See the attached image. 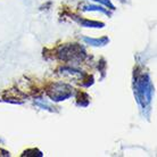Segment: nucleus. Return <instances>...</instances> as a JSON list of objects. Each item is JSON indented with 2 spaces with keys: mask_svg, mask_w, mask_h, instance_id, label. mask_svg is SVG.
I'll use <instances>...</instances> for the list:
<instances>
[{
  "mask_svg": "<svg viewBox=\"0 0 157 157\" xmlns=\"http://www.w3.org/2000/svg\"><path fill=\"white\" fill-rule=\"evenodd\" d=\"M74 20H76L78 23L81 24L84 28H104L105 24L104 23H99V22H94V21H89V20H80V18H76V17H73Z\"/></svg>",
  "mask_w": 157,
  "mask_h": 157,
  "instance_id": "4",
  "label": "nucleus"
},
{
  "mask_svg": "<svg viewBox=\"0 0 157 157\" xmlns=\"http://www.w3.org/2000/svg\"><path fill=\"white\" fill-rule=\"evenodd\" d=\"M83 40L86 41V43L89 44H92V46H96V47H99V46H105L109 42V39L107 36H104L101 39H91V38H83Z\"/></svg>",
  "mask_w": 157,
  "mask_h": 157,
  "instance_id": "5",
  "label": "nucleus"
},
{
  "mask_svg": "<svg viewBox=\"0 0 157 157\" xmlns=\"http://www.w3.org/2000/svg\"><path fill=\"white\" fill-rule=\"evenodd\" d=\"M47 94L51 98V100L62 101L71 97L73 94V89L65 83H55L51 86L50 89H48Z\"/></svg>",
  "mask_w": 157,
  "mask_h": 157,
  "instance_id": "3",
  "label": "nucleus"
},
{
  "mask_svg": "<svg viewBox=\"0 0 157 157\" xmlns=\"http://www.w3.org/2000/svg\"><path fill=\"white\" fill-rule=\"evenodd\" d=\"M96 1H98V2H100V4H104L105 6L109 7L112 10H114V9H115L114 5H112V2H110L109 0H96Z\"/></svg>",
  "mask_w": 157,
  "mask_h": 157,
  "instance_id": "7",
  "label": "nucleus"
},
{
  "mask_svg": "<svg viewBox=\"0 0 157 157\" xmlns=\"http://www.w3.org/2000/svg\"><path fill=\"white\" fill-rule=\"evenodd\" d=\"M58 57L62 60L68 62V60H82L86 57V50L78 43H68L65 46H62L57 52Z\"/></svg>",
  "mask_w": 157,
  "mask_h": 157,
  "instance_id": "2",
  "label": "nucleus"
},
{
  "mask_svg": "<svg viewBox=\"0 0 157 157\" xmlns=\"http://www.w3.org/2000/svg\"><path fill=\"white\" fill-rule=\"evenodd\" d=\"M83 10H90V12H92V10H96V12H101V13H104V14L110 15V13L108 12V10L104 9V8L100 7V6H86V7H84V9H83Z\"/></svg>",
  "mask_w": 157,
  "mask_h": 157,
  "instance_id": "6",
  "label": "nucleus"
},
{
  "mask_svg": "<svg viewBox=\"0 0 157 157\" xmlns=\"http://www.w3.org/2000/svg\"><path fill=\"white\" fill-rule=\"evenodd\" d=\"M136 86H134V92L137 96L138 102L145 108L151 100V94H153V86L149 81V78L147 74H142L137 76L136 78Z\"/></svg>",
  "mask_w": 157,
  "mask_h": 157,
  "instance_id": "1",
  "label": "nucleus"
}]
</instances>
